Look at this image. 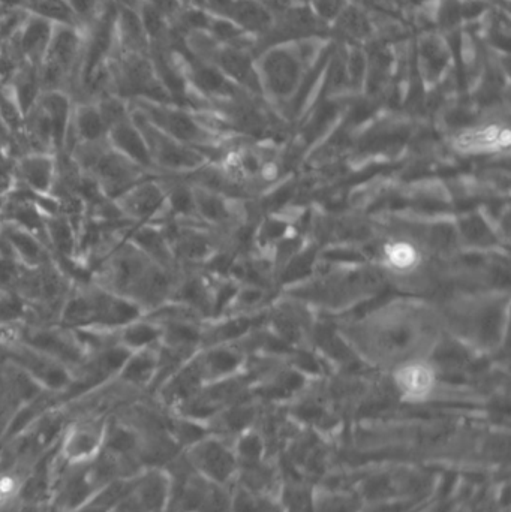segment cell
Segmentation results:
<instances>
[{
  "label": "cell",
  "mask_w": 511,
  "mask_h": 512,
  "mask_svg": "<svg viewBox=\"0 0 511 512\" xmlns=\"http://www.w3.org/2000/svg\"><path fill=\"white\" fill-rule=\"evenodd\" d=\"M12 132L9 131L8 126L3 123V120L0 119V149H6L8 147V144L11 143Z\"/></svg>",
  "instance_id": "ffe728a7"
},
{
  "label": "cell",
  "mask_w": 511,
  "mask_h": 512,
  "mask_svg": "<svg viewBox=\"0 0 511 512\" xmlns=\"http://www.w3.org/2000/svg\"><path fill=\"white\" fill-rule=\"evenodd\" d=\"M510 132L507 125L491 122L480 123L456 135L453 146L465 155H491L509 149Z\"/></svg>",
  "instance_id": "8fae6325"
},
{
  "label": "cell",
  "mask_w": 511,
  "mask_h": 512,
  "mask_svg": "<svg viewBox=\"0 0 511 512\" xmlns=\"http://www.w3.org/2000/svg\"><path fill=\"white\" fill-rule=\"evenodd\" d=\"M102 277L104 282L98 285L135 301L144 313L164 304L171 289L167 268L138 251L126 239L111 252Z\"/></svg>",
  "instance_id": "6da1fadb"
},
{
  "label": "cell",
  "mask_w": 511,
  "mask_h": 512,
  "mask_svg": "<svg viewBox=\"0 0 511 512\" xmlns=\"http://www.w3.org/2000/svg\"><path fill=\"white\" fill-rule=\"evenodd\" d=\"M45 237L60 254L69 256L75 249V231L71 222L63 216H50L45 219Z\"/></svg>",
  "instance_id": "ac0fdd59"
},
{
  "label": "cell",
  "mask_w": 511,
  "mask_h": 512,
  "mask_svg": "<svg viewBox=\"0 0 511 512\" xmlns=\"http://www.w3.org/2000/svg\"><path fill=\"white\" fill-rule=\"evenodd\" d=\"M143 315L144 310L135 301L95 285L66 297L60 307L59 325L72 331L113 333Z\"/></svg>",
  "instance_id": "7a4b0ae2"
},
{
  "label": "cell",
  "mask_w": 511,
  "mask_h": 512,
  "mask_svg": "<svg viewBox=\"0 0 511 512\" xmlns=\"http://www.w3.org/2000/svg\"><path fill=\"white\" fill-rule=\"evenodd\" d=\"M159 340H161V330L158 324L144 315L116 331L117 345L129 352L153 348L159 345Z\"/></svg>",
  "instance_id": "e0dca14e"
},
{
  "label": "cell",
  "mask_w": 511,
  "mask_h": 512,
  "mask_svg": "<svg viewBox=\"0 0 511 512\" xmlns=\"http://www.w3.org/2000/svg\"><path fill=\"white\" fill-rule=\"evenodd\" d=\"M53 26L45 18L27 11L20 29L11 36L23 62L39 68L47 53Z\"/></svg>",
  "instance_id": "7c38bea8"
},
{
  "label": "cell",
  "mask_w": 511,
  "mask_h": 512,
  "mask_svg": "<svg viewBox=\"0 0 511 512\" xmlns=\"http://www.w3.org/2000/svg\"><path fill=\"white\" fill-rule=\"evenodd\" d=\"M21 486V478L15 472H0V508L17 498Z\"/></svg>",
  "instance_id": "d6986e66"
},
{
  "label": "cell",
  "mask_w": 511,
  "mask_h": 512,
  "mask_svg": "<svg viewBox=\"0 0 511 512\" xmlns=\"http://www.w3.org/2000/svg\"><path fill=\"white\" fill-rule=\"evenodd\" d=\"M108 441V429L98 420H83L71 424L60 442V457L69 466H84L95 462Z\"/></svg>",
  "instance_id": "5b68a950"
},
{
  "label": "cell",
  "mask_w": 511,
  "mask_h": 512,
  "mask_svg": "<svg viewBox=\"0 0 511 512\" xmlns=\"http://www.w3.org/2000/svg\"><path fill=\"white\" fill-rule=\"evenodd\" d=\"M393 382L402 399L408 402H423L437 390L438 373L434 364L425 357L408 358L396 364Z\"/></svg>",
  "instance_id": "ba28073f"
},
{
  "label": "cell",
  "mask_w": 511,
  "mask_h": 512,
  "mask_svg": "<svg viewBox=\"0 0 511 512\" xmlns=\"http://www.w3.org/2000/svg\"><path fill=\"white\" fill-rule=\"evenodd\" d=\"M17 342L59 361L69 370L74 366H80L89 354L78 339L77 333L62 325L57 327L35 325V327L21 328Z\"/></svg>",
  "instance_id": "277c9868"
},
{
  "label": "cell",
  "mask_w": 511,
  "mask_h": 512,
  "mask_svg": "<svg viewBox=\"0 0 511 512\" xmlns=\"http://www.w3.org/2000/svg\"><path fill=\"white\" fill-rule=\"evenodd\" d=\"M159 373L158 345L141 351L129 352L125 363L120 367L119 376L126 384L135 387L149 385Z\"/></svg>",
  "instance_id": "2e32d148"
},
{
  "label": "cell",
  "mask_w": 511,
  "mask_h": 512,
  "mask_svg": "<svg viewBox=\"0 0 511 512\" xmlns=\"http://www.w3.org/2000/svg\"><path fill=\"white\" fill-rule=\"evenodd\" d=\"M8 355L21 373L44 387L62 388L71 382L68 367L17 340L8 346Z\"/></svg>",
  "instance_id": "52a82bcc"
},
{
  "label": "cell",
  "mask_w": 511,
  "mask_h": 512,
  "mask_svg": "<svg viewBox=\"0 0 511 512\" xmlns=\"http://www.w3.org/2000/svg\"><path fill=\"white\" fill-rule=\"evenodd\" d=\"M107 131V125L95 102H74L71 125L63 150H68L69 153L77 144L101 143L107 140Z\"/></svg>",
  "instance_id": "4fadbf2b"
},
{
  "label": "cell",
  "mask_w": 511,
  "mask_h": 512,
  "mask_svg": "<svg viewBox=\"0 0 511 512\" xmlns=\"http://www.w3.org/2000/svg\"><path fill=\"white\" fill-rule=\"evenodd\" d=\"M39 197H51L57 179L54 153L27 152L15 162V180Z\"/></svg>",
  "instance_id": "30bf717a"
},
{
  "label": "cell",
  "mask_w": 511,
  "mask_h": 512,
  "mask_svg": "<svg viewBox=\"0 0 511 512\" xmlns=\"http://www.w3.org/2000/svg\"><path fill=\"white\" fill-rule=\"evenodd\" d=\"M107 143L114 152L137 164L146 171H155L149 149L138 126L132 117L110 126L107 132Z\"/></svg>",
  "instance_id": "5bb4252c"
},
{
  "label": "cell",
  "mask_w": 511,
  "mask_h": 512,
  "mask_svg": "<svg viewBox=\"0 0 511 512\" xmlns=\"http://www.w3.org/2000/svg\"><path fill=\"white\" fill-rule=\"evenodd\" d=\"M125 218L138 225H153L156 218L168 209L167 191L156 180H141L113 201Z\"/></svg>",
  "instance_id": "8992f818"
},
{
  "label": "cell",
  "mask_w": 511,
  "mask_h": 512,
  "mask_svg": "<svg viewBox=\"0 0 511 512\" xmlns=\"http://www.w3.org/2000/svg\"><path fill=\"white\" fill-rule=\"evenodd\" d=\"M2 240L8 246L12 256L23 262L24 267L36 268L47 264L44 243L30 231L5 221L2 225Z\"/></svg>",
  "instance_id": "9a60e30c"
},
{
  "label": "cell",
  "mask_w": 511,
  "mask_h": 512,
  "mask_svg": "<svg viewBox=\"0 0 511 512\" xmlns=\"http://www.w3.org/2000/svg\"><path fill=\"white\" fill-rule=\"evenodd\" d=\"M131 117L143 134L155 170L185 171L200 164L201 156L191 146L159 131L132 105Z\"/></svg>",
  "instance_id": "3957f363"
},
{
  "label": "cell",
  "mask_w": 511,
  "mask_h": 512,
  "mask_svg": "<svg viewBox=\"0 0 511 512\" xmlns=\"http://www.w3.org/2000/svg\"><path fill=\"white\" fill-rule=\"evenodd\" d=\"M380 262L395 279H410L422 270L425 252L413 237L395 236L381 246Z\"/></svg>",
  "instance_id": "9c48e42d"
}]
</instances>
